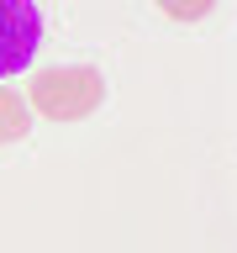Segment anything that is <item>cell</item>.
Masks as SVG:
<instances>
[{
  "label": "cell",
  "instance_id": "6da1fadb",
  "mask_svg": "<svg viewBox=\"0 0 237 253\" xmlns=\"http://www.w3.org/2000/svg\"><path fill=\"white\" fill-rule=\"evenodd\" d=\"M27 106H32V116H47V122H84L106 106V74L90 69V63L37 69L27 84Z\"/></svg>",
  "mask_w": 237,
  "mask_h": 253
},
{
  "label": "cell",
  "instance_id": "7a4b0ae2",
  "mask_svg": "<svg viewBox=\"0 0 237 253\" xmlns=\"http://www.w3.org/2000/svg\"><path fill=\"white\" fill-rule=\"evenodd\" d=\"M42 47V11L37 0H0V79L32 69Z\"/></svg>",
  "mask_w": 237,
  "mask_h": 253
},
{
  "label": "cell",
  "instance_id": "3957f363",
  "mask_svg": "<svg viewBox=\"0 0 237 253\" xmlns=\"http://www.w3.org/2000/svg\"><path fill=\"white\" fill-rule=\"evenodd\" d=\"M27 137H32V106H27V95L0 84V148H5V142H27Z\"/></svg>",
  "mask_w": 237,
  "mask_h": 253
},
{
  "label": "cell",
  "instance_id": "277c9868",
  "mask_svg": "<svg viewBox=\"0 0 237 253\" xmlns=\"http://www.w3.org/2000/svg\"><path fill=\"white\" fill-rule=\"evenodd\" d=\"M158 11L169 21H179V27H195V21H205L216 11V0H158Z\"/></svg>",
  "mask_w": 237,
  "mask_h": 253
}]
</instances>
